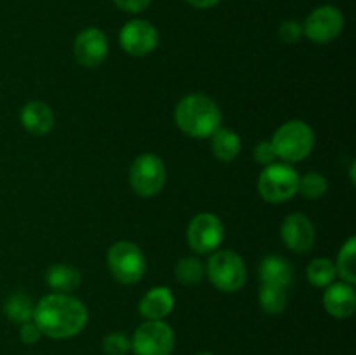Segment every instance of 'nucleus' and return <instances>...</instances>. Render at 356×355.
<instances>
[{
    "mask_svg": "<svg viewBox=\"0 0 356 355\" xmlns=\"http://www.w3.org/2000/svg\"><path fill=\"white\" fill-rule=\"evenodd\" d=\"M87 317L89 313L86 305L79 298L63 292H52L37 303L33 322L44 336L52 340H66L82 333Z\"/></svg>",
    "mask_w": 356,
    "mask_h": 355,
    "instance_id": "1",
    "label": "nucleus"
},
{
    "mask_svg": "<svg viewBox=\"0 0 356 355\" xmlns=\"http://www.w3.org/2000/svg\"><path fill=\"white\" fill-rule=\"evenodd\" d=\"M176 125L191 138H211L221 127L222 113L218 103L205 94H188L174 110Z\"/></svg>",
    "mask_w": 356,
    "mask_h": 355,
    "instance_id": "2",
    "label": "nucleus"
},
{
    "mask_svg": "<svg viewBox=\"0 0 356 355\" xmlns=\"http://www.w3.org/2000/svg\"><path fill=\"white\" fill-rule=\"evenodd\" d=\"M271 145L278 159L285 162H301L315 146V132L302 120L285 122L277 129Z\"/></svg>",
    "mask_w": 356,
    "mask_h": 355,
    "instance_id": "3",
    "label": "nucleus"
},
{
    "mask_svg": "<svg viewBox=\"0 0 356 355\" xmlns=\"http://www.w3.org/2000/svg\"><path fill=\"white\" fill-rule=\"evenodd\" d=\"M299 174L292 166L284 162L270 164L261 173L257 181V191L261 197L271 204L287 202L298 194Z\"/></svg>",
    "mask_w": 356,
    "mask_h": 355,
    "instance_id": "4",
    "label": "nucleus"
},
{
    "mask_svg": "<svg viewBox=\"0 0 356 355\" xmlns=\"http://www.w3.org/2000/svg\"><path fill=\"white\" fill-rule=\"evenodd\" d=\"M108 268L120 284H138L146 271V260L143 251L129 240L115 242L108 251Z\"/></svg>",
    "mask_w": 356,
    "mask_h": 355,
    "instance_id": "5",
    "label": "nucleus"
},
{
    "mask_svg": "<svg viewBox=\"0 0 356 355\" xmlns=\"http://www.w3.org/2000/svg\"><path fill=\"white\" fill-rule=\"evenodd\" d=\"M207 277L222 292H236L245 285L247 268L242 258L233 251H218L209 260Z\"/></svg>",
    "mask_w": 356,
    "mask_h": 355,
    "instance_id": "6",
    "label": "nucleus"
},
{
    "mask_svg": "<svg viewBox=\"0 0 356 355\" xmlns=\"http://www.w3.org/2000/svg\"><path fill=\"white\" fill-rule=\"evenodd\" d=\"M165 164L160 157L153 155V153H145L132 162L129 181H131L132 190L141 197L148 198L159 195L165 184Z\"/></svg>",
    "mask_w": 356,
    "mask_h": 355,
    "instance_id": "7",
    "label": "nucleus"
},
{
    "mask_svg": "<svg viewBox=\"0 0 356 355\" xmlns=\"http://www.w3.org/2000/svg\"><path fill=\"white\" fill-rule=\"evenodd\" d=\"M176 336L169 324L163 320H146L136 329L131 348L136 355H170Z\"/></svg>",
    "mask_w": 356,
    "mask_h": 355,
    "instance_id": "8",
    "label": "nucleus"
},
{
    "mask_svg": "<svg viewBox=\"0 0 356 355\" xmlns=\"http://www.w3.org/2000/svg\"><path fill=\"white\" fill-rule=\"evenodd\" d=\"M188 244L198 254H207L218 249L225 239V226L218 216L200 212L188 225Z\"/></svg>",
    "mask_w": 356,
    "mask_h": 355,
    "instance_id": "9",
    "label": "nucleus"
},
{
    "mask_svg": "<svg viewBox=\"0 0 356 355\" xmlns=\"http://www.w3.org/2000/svg\"><path fill=\"white\" fill-rule=\"evenodd\" d=\"M343 28V13L334 6H323L306 17L302 24V33L315 44H329L339 37Z\"/></svg>",
    "mask_w": 356,
    "mask_h": 355,
    "instance_id": "10",
    "label": "nucleus"
},
{
    "mask_svg": "<svg viewBox=\"0 0 356 355\" xmlns=\"http://www.w3.org/2000/svg\"><path fill=\"white\" fill-rule=\"evenodd\" d=\"M120 45L127 54L143 58L159 45V31L149 21L132 19L120 30Z\"/></svg>",
    "mask_w": 356,
    "mask_h": 355,
    "instance_id": "11",
    "label": "nucleus"
},
{
    "mask_svg": "<svg viewBox=\"0 0 356 355\" xmlns=\"http://www.w3.org/2000/svg\"><path fill=\"white\" fill-rule=\"evenodd\" d=\"M73 54L83 68H96L108 56V38L99 28H86L73 42Z\"/></svg>",
    "mask_w": 356,
    "mask_h": 355,
    "instance_id": "12",
    "label": "nucleus"
},
{
    "mask_svg": "<svg viewBox=\"0 0 356 355\" xmlns=\"http://www.w3.org/2000/svg\"><path fill=\"white\" fill-rule=\"evenodd\" d=\"M282 240L294 253H308L315 244V226L301 212H292L282 223Z\"/></svg>",
    "mask_w": 356,
    "mask_h": 355,
    "instance_id": "13",
    "label": "nucleus"
},
{
    "mask_svg": "<svg viewBox=\"0 0 356 355\" xmlns=\"http://www.w3.org/2000/svg\"><path fill=\"white\" fill-rule=\"evenodd\" d=\"M323 308L336 319H348L356 310V292L346 282L327 285L323 292Z\"/></svg>",
    "mask_w": 356,
    "mask_h": 355,
    "instance_id": "14",
    "label": "nucleus"
},
{
    "mask_svg": "<svg viewBox=\"0 0 356 355\" xmlns=\"http://www.w3.org/2000/svg\"><path fill=\"white\" fill-rule=\"evenodd\" d=\"M21 124L33 136H45L54 127V113L44 101H30L21 110Z\"/></svg>",
    "mask_w": 356,
    "mask_h": 355,
    "instance_id": "15",
    "label": "nucleus"
},
{
    "mask_svg": "<svg viewBox=\"0 0 356 355\" xmlns=\"http://www.w3.org/2000/svg\"><path fill=\"white\" fill-rule=\"evenodd\" d=\"M174 310V294L165 285L153 287L139 301V313L146 320H163Z\"/></svg>",
    "mask_w": 356,
    "mask_h": 355,
    "instance_id": "16",
    "label": "nucleus"
},
{
    "mask_svg": "<svg viewBox=\"0 0 356 355\" xmlns=\"http://www.w3.org/2000/svg\"><path fill=\"white\" fill-rule=\"evenodd\" d=\"M259 278L263 284L287 289L294 281V268L285 258L273 254V256H266L261 261Z\"/></svg>",
    "mask_w": 356,
    "mask_h": 355,
    "instance_id": "17",
    "label": "nucleus"
},
{
    "mask_svg": "<svg viewBox=\"0 0 356 355\" xmlns=\"http://www.w3.org/2000/svg\"><path fill=\"white\" fill-rule=\"evenodd\" d=\"M45 282L51 289H54L56 292H63V294H68V292L75 291L76 287L82 282V275L76 268L70 267V265H52L47 271H45Z\"/></svg>",
    "mask_w": 356,
    "mask_h": 355,
    "instance_id": "18",
    "label": "nucleus"
},
{
    "mask_svg": "<svg viewBox=\"0 0 356 355\" xmlns=\"http://www.w3.org/2000/svg\"><path fill=\"white\" fill-rule=\"evenodd\" d=\"M211 148L216 159L222 160V162H232L242 150V139L232 129L219 127L211 136Z\"/></svg>",
    "mask_w": 356,
    "mask_h": 355,
    "instance_id": "19",
    "label": "nucleus"
},
{
    "mask_svg": "<svg viewBox=\"0 0 356 355\" xmlns=\"http://www.w3.org/2000/svg\"><path fill=\"white\" fill-rule=\"evenodd\" d=\"M35 305L31 301L30 296L23 294V292H16V294L9 296L3 303V313L9 320L16 324H24L33 320Z\"/></svg>",
    "mask_w": 356,
    "mask_h": 355,
    "instance_id": "20",
    "label": "nucleus"
},
{
    "mask_svg": "<svg viewBox=\"0 0 356 355\" xmlns=\"http://www.w3.org/2000/svg\"><path fill=\"white\" fill-rule=\"evenodd\" d=\"M355 254H356V239L350 237L343 247H341L339 254H337L336 271L343 282L353 285L356 282V263H355Z\"/></svg>",
    "mask_w": 356,
    "mask_h": 355,
    "instance_id": "21",
    "label": "nucleus"
},
{
    "mask_svg": "<svg viewBox=\"0 0 356 355\" xmlns=\"http://www.w3.org/2000/svg\"><path fill=\"white\" fill-rule=\"evenodd\" d=\"M261 308L270 315H278L287 308V291L278 285L263 284L259 291Z\"/></svg>",
    "mask_w": 356,
    "mask_h": 355,
    "instance_id": "22",
    "label": "nucleus"
},
{
    "mask_svg": "<svg viewBox=\"0 0 356 355\" xmlns=\"http://www.w3.org/2000/svg\"><path fill=\"white\" fill-rule=\"evenodd\" d=\"M306 275H308V281L312 285L327 287V285L332 284V281L337 275L336 265L330 260H327V258H316V260H313L308 265Z\"/></svg>",
    "mask_w": 356,
    "mask_h": 355,
    "instance_id": "23",
    "label": "nucleus"
},
{
    "mask_svg": "<svg viewBox=\"0 0 356 355\" xmlns=\"http://www.w3.org/2000/svg\"><path fill=\"white\" fill-rule=\"evenodd\" d=\"M174 274H176V278L181 284L195 285L204 278L205 267L202 265V261L198 258L186 256L177 261L176 268H174Z\"/></svg>",
    "mask_w": 356,
    "mask_h": 355,
    "instance_id": "24",
    "label": "nucleus"
},
{
    "mask_svg": "<svg viewBox=\"0 0 356 355\" xmlns=\"http://www.w3.org/2000/svg\"><path fill=\"white\" fill-rule=\"evenodd\" d=\"M327 180L323 174L320 173H308L302 178H299V188L298 191L306 198H320L322 195H325L327 191Z\"/></svg>",
    "mask_w": 356,
    "mask_h": 355,
    "instance_id": "25",
    "label": "nucleus"
},
{
    "mask_svg": "<svg viewBox=\"0 0 356 355\" xmlns=\"http://www.w3.org/2000/svg\"><path fill=\"white\" fill-rule=\"evenodd\" d=\"M131 350V340L124 333H110L103 340V352L106 355H127Z\"/></svg>",
    "mask_w": 356,
    "mask_h": 355,
    "instance_id": "26",
    "label": "nucleus"
},
{
    "mask_svg": "<svg viewBox=\"0 0 356 355\" xmlns=\"http://www.w3.org/2000/svg\"><path fill=\"white\" fill-rule=\"evenodd\" d=\"M302 35H305L302 33V24L294 19L284 21V23L280 24V28H278V37H280V40L285 42V44H296V42L301 40Z\"/></svg>",
    "mask_w": 356,
    "mask_h": 355,
    "instance_id": "27",
    "label": "nucleus"
},
{
    "mask_svg": "<svg viewBox=\"0 0 356 355\" xmlns=\"http://www.w3.org/2000/svg\"><path fill=\"white\" fill-rule=\"evenodd\" d=\"M254 159H256L257 164L261 166H270V164H275V160L278 159L277 153H275L273 145L271 141H261L259 145L254 148Z\"/></svg>",
    "mask_w": 356,
    "mask_h": 355,
    "instance_id": "28",
    "label": "nucleus"
},
{
    "mask_svg": "<svg viewBox=\"0 0 356 355\" xmlns=\"http://www.w3.org/2000/svg\"><path fill=\"white\" fill-rule=\"evenodd\" d=\"M42 333L40 329L37 327V324L33 322V320H30V322H24L21 324V329H19V338L23 343L26 345H35L38 340H40Z\"/></svg>",
    "mask_w": 356,
    "mask_h": 355,
    "instance_id": "29",
    "label": "nucleus"
},
{
    "mask_svg": "<svg viewBox=\"0 0 356 355\" xmlns=\"http://www.w3.org/2000/svg\"><path fill=\"white\" fill-rule=\"evenodd\" d=\"M115 6L118 9L125 10V13H143L145 9H148V6L152 3V0H113Z\"/></svg>",
    "mask_w": 356,
    "mask_h": 355,
    "instance_id": "30",
    "label": "nucleus"
},
{
    "mask_svg": "<svg viewBox=\"0 0 356 355\" xmlns=\"http://www.w3.org/2000/svg\"><path fill=\"white\" fill-rule=\"evenodd\" d=\"M186 2L197 9H211V7L218 6L219 0H186Z\"/></svg>",
    "mask_w": 356,
    "mask_h": 355,
    "instance_id": "31",
    "label": "nucleus"
},
{
    "mask_svg": "<svg viewBox=\"0 0 356 355\" xmlns=\"http://www.w3.org/2000/svg\"><path fill=\"white\" fill-rule=\"evenodd\" d=\"M197 355H214V354H212V352H200V354Z\"/></svg>",
    "mask_w": 356,
    "mask_h": 355,
    "instance_id": "32",
    "label": "nucleus"
}]
</instances>
